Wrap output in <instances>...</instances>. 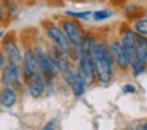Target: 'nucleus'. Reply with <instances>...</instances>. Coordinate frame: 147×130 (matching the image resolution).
Listing matches in <instances>:
<instances>
[{"mask_svg":"<svg viewBox=\"0 0 147 130\" xmlns=\"http://www.w3.org/2000/svg\"><path fill=\"white\" fill-rule=\"evenodd\" d=\"M93 60V67H95V75L101 84H109L112 81V76H114V60L112 56L109 52V44L105 43H96L95 48L90 52Z\"/></svg>","mask_w":147,"mask_h":130,"instance_id":"obj_1","label":"nucleus"},{"mask_svg":"<svg viewBox=\"0 0 147 130\" xmlns=\"http://www.w3.org/2000/svg\"><path fill=\"white\" fill-rule=\"evenodd\" d=\"M41 25H43V30H45L46 38L51 41L52 46H55L60 51L67 52L70 57H71V54H73L74 51H78V49H73V48H71V44L68 43L67 37H65V33L62 32V29H60L59 24H55L54 21H43Z\"/></svg>","mask_w":147,"mask_h":130,"instance_id":"obj_2","label":"nucleus"},{"mask_svg":"<svg viewBox=\"0 0 147 130\" xmlns=\"http://www.w3.org/2000/svg\"><path fill=\"white\" fill-rule=\"evenodd\" d=\"M59 25H60L62 32L67 37L68 43L71 44V48L79 51V46H81L82 38H84V30L81 27V24L73 18H63V19H60Z\"/></svg>","mask_w":147,"mask_h":130,"instance_id":"obj_3","label":"nucleus"},{"mask_svg":"<svg viewBox=\"0 0 147 130\" xmlns=\"http://www.w3.org/2000/svg\"><path fill=\"white\" fill-rule=\"evenodd\" d=\"M0 49H2V52H3L7 62L16 63V65H21V63H22V51H21V46H19V41H18V38H16V33L3 35Z\"/></svg>","mask_w":147,"mask_h":130,"instance_id":"obj_4","label":"nucleus"},{"mask_svg":"<svg viewBox=\"0 0 147 130\" xmlns=\"http://www.w3.org/2000/svg\"><path fill=\"white\" fill-rule=\"evenodd\" d=\"M0 82H2V86H8V87H14L18 91H21L24 87L21 65L7 62L3 70L0 71Z\"/></svg>","mask_w":147,"mask_h":130,"instance_id":"obj_5","label":"nucleus"},{"mask_svg":"<svg viewBox=\"0 0 147 130\" xmlns=\"http://www.w3.org/2000/svg\"><path fill=\"white\" fill-rule=\"evenodd\" d=\"M78 75L81 76L86 86H90L96 81V75H95V67H93V60L90 54L86 52H79L78 56V68H76Z\"/></svg>","mask_w":147,"mask_h":130,"instance_id":"obj_6","label":"nucleus"},{"mask_svg":"<svg viewBox=\"0 0 147 130\" xmlns=\"http://www.w3.org/2000/svg\"><path fill=\"white\" fill-rule=\"evenodd\" d=\"M109 52L112 56V60L117 63V67L120 70H128L130 68V59L128 54L125 51V48L122 46V43L119 40H114L109 43Z\"/></svg>","mask_w":147,"mask_h":130,"instance_id":"obj_7","label":"nucleus"},{"mask_svg":"<svg viewBox=\"0 0 147 130\" xmlns=\"http://www.w3.org/2000/svg\"><path fill=\"white\" fill-rule=\"evenodd\" d=\"M24 86H26L27 92H29L33 98H40L46 94V79L43 75H35V76H32V78L26 79V81H24Z\"/></svg>","mask_w":147,"mask_h":130,"instance_id":"obj_8","label":"nucleus"},{"mask_svg":"<svg viewBox=\"0 0 147 130\" xmlns=\"http://www.w3.org/2000/svg\"><path fill=\"white\" fill-rule=\"evenodd\" d=\"M18 101H19V91L14 87L2 86V89H0V106L10 110V108L16 106Z\"/></svg>","mask_w":147,"mask_h":130,"instance_id":"obj_9","label":"nucleus"},{"mask_svg":"<svg viewBox=\"0 0 147 130\" xmlns=\"http://www.w3.org/2000/svg\"><path fill=\"white\" fill-rule=\"evenodd\" d=\"M122 43V46L125 48V51H127L128 54V59L131 60V57L134 56V49H136V43H138V35L134 33L133 30H130V29H127L125 32H122V37L120 40H119Z\"/></svg>","mask_w":147,"mask_h":130,"instance_id":"obj_10","label":"nucleus"},{"mask_svg":"<svg viewBox=\"0 0 147 130\" xmlns=\"http://www.w3.org/2000/svg\"><path fill=\"white\" fill-rule=\"evenodd\" d=\"M134 54H136V56L147 65V38L139 37V35H138V43H136Z\"/></svg>","mask_w":147,"mask_h":130,"instance_id":"obj_11","label":"nucleus"},{"mask_svg":"<svg viewBox=\"0 0 147 130\" xmlns=\"http://www.w3.org/2000/svg\"><path fill=\"white\" fill-rule=\"evenodd\" d=\"M133 32L139 37L147 38V18H139L133 24Z\"/></svg>","mask_w":147,"mask_h":130,"instance_id":"obj_12","label":"nucleus"},{"mask_svg":"<svg viewBox=\"0 0 147 130\" xmlns=\"http://www.w3.org/2000/svg\"><path fill=\"white\" fill-rule=\"evenodd\" d=\"M70 87H71V91H73V94L76 95V97H81V95L84 94V91H86L87 86H86V82H84L82 79H81V76L78 75V76H76V79H74V82L70 86Z\"/></svg>","mask_w":147,"mask_h":130,"instance_id":"obj_13","label":"nucleus"},{"mask_svg":"<svg viewBox=\"0 0 147 130\" xmlns=\"http://www.w3.org/2000/svg\"><path fill=\"white\" fill-rule=\"evenodd\" d=\"M65 14L73 19H89L92 16V13L90 11H67Z\"/></svg>","mask_w":147,"mask_h":130,"instance_id":"obj_14","label":"nucleus"},{"mask_svg":"<svg viewBox=\"0 0 147 130\" xmlns=\"http://www.w3.org/2000/svg\"><path fill=\"white\" fill-rule=\"evenodd\" d=\"M92 18L95 21H105V19L111 18V11H108V10H100V11L92 13Z\"/></svg>","mask_w":147,"mask_h":130,"instance_id":"obj_15","label":"nucleus"},{"mask_svg":"<svg viewBox=\"0 0 147 130\" xmlns=\"http://www.w3.org/2000/svg\"><path fill=\"white\" fill-rule=\"evenodd\" d=\"M138 11H139V6L138 5H128L127 8H125V14H127L130 19H136L138 18Z\"/></svg>","mask_w":147,"mask_h":130,"instance_id":"obj_16","label":"nucleus"},{"mask_svg":"<svg viewBox=\"0 0 147 130\" xmlns=\"http://www.w3.org/2000/svg\"><path fill=\"white\" fill-rule=\"evenodd\" d=\"M57 125H59V120L57 119H49L40 130H57Z\"/></svg>","mask_w":147,"mask_h":130,"instance_id":"obj_17","label":"nucleus"},{"mask_svg":"<svg viewBox=\"0 0 147 130\" xmlns=\"http://www.w3.org/2000/svg\"><path fill=\"white\" fill-rule=\"evenodd\" d=\"M5 18H7V11H5V6H3V3L0 2V25H3V22H5Z\"/></svg>","mask_w":147,"mask_h":130,"instance_id":"obj_18","label":"nucleus"},{"mask_svg":"<svg viewBox=\"0 0 147 130\" xmlns=\"http://www.w3.org/2000/svg\"><path fill=\"white\" fill-rule=\"evenodd\" d=\"M122 91H123V94H133V92H136V87L131 86V84H127V86L122 87Z\"/></svg>","mask_w":147,"mask_h":130,"instance_id":"obj_19","label":"nucleus"},{"mask_svg":"<svg viewBox=\"0 0 147 130\" xmlns=\"http://www.w3.org/2000/svg\"><path fill=\"white\" fill-rule=\"evenodd\" d=\"M5 63H7V59H5L3 52H2V49H0V71H2V70H3Z\"/></svg>","mask_w":147,"mask_h":130,"instance_id":"obj_20","label":"nucleus"},{"mask_svg":"<svg viewBox=\"0 0 147 130\" xmlns=\"http://www.w3.org/2000/svg\"><path fill=\"white\" fill-rule=\"evenodd\" d=\"M141 130H147V120H144V122L141 124Z\"/></svg>","mask_w":147,"mask_h":130,"instance_id":"obj_21","label":"nucleus"},{"mask_svg":"<svg viewBox=\"0 0 147 130\" xmlns=\"http://www.w3.org/2000/svg\"><path fill=\"white\" fill-rule=\"evenodd\" d=\"M3 35H5L3 32H0V40H2V38H3Z\"/></svg>","mask_w":147,"mask_h":130,"instance_id":"obj_22","label":"nucleus"},{"mask_svg":"<svg viewBox=\"0 0 147 130\" xmlns=\"http://www.w3.org/2000/svg\"><path fill=\"white\" fill-rule=\"evenodd\" d=\"M127 130H136V129H127Z\"/></svg>","mask_w":147,"mask_h":130,"instance_id":"obj_23","label":"nucleus"},{"mask_svg":"<svg viewBox=\"0 0 147 130\" xmlns=\"http://www.w3.org/2000/svg\"><path fill=\"white\" fill-rule=\"evenodd\" d=\"M146 18H147V10H146Z\"/></svg>","mask_w":147,"mask_h":130,"instance_id":"obj_24","label":"nucleus"},{"mask_svg":"<svg viewBox=\"0 0 147 130\" xmlns=\"http://www.w3.org/2000/svg\"><path fill=\"white\" fill-rule=\"evenodd\" d=\"M0 89H2V82H0Z\"/></svg>","mask_w":147,"mask_h":130,"instance_id":"obj_25","label":"nucleus"}]
</instances>
